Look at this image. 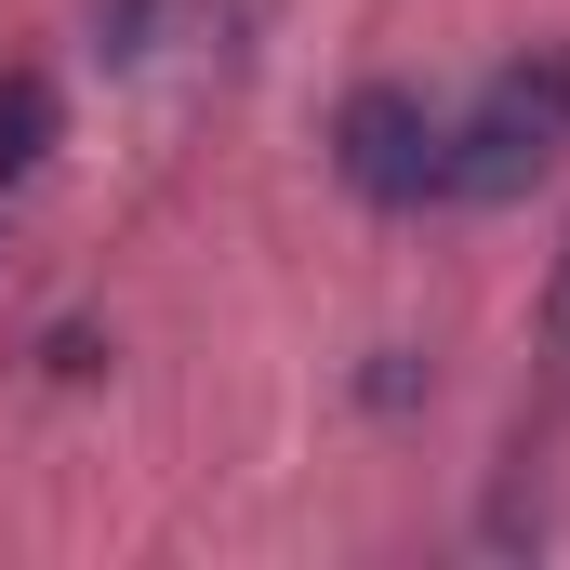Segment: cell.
Segmentation results:
<instances>
[{
  "instance_id": "2",
  "label": "cell",
  "mask_w": 570,
  "mask_h": 570,
  "mask_svg": "<svg viewBox=\"0 0 570 570\" xmlns=\"http://www.w3.org/2000/svg\"><path fill=\"white\" fill-rule=\"evenodd\" d=\"M332 159H345V186H358V199H385V213H451V146H438V107H425V94H399V80L345 94Z\"/></svg>"
},
{
  "instance_id": "4",
  "label": "cell",
  "mask_w": 570,
  "mask_h": 570,
  "mask_svg": "<svg viewBox=\"0 0 570 570\" xmlns=\"http://www.w3.org/2000/svg\"><path fill=\"white\" fill-rule=\"evenodd\" d=\"M544 332H558V358H570V253H558V292H544Z\"/></svg>"
},
{
  "instance_id": "1",
  "label": "cell",
  "mask_w": 570,
  "mask_h": 570,
  "mask_svg": "<svg viewBox=\"0 0 570 570\" xmlns=\"http://www.w3.org/2000/svg\"><path fill=\"white\" fill-rule=\"evenodd\" d=\"M438 146H451V199H518L531 173H558V146H570V40H531L464 107H438Z\"/></svg>"
},
{
  "instance_id": "3",
  "label": "cell",
  "mask_w": 570,
  "mask_h": 570,
  "mask_svg": "<svg viewBox=\"0 0 570 570\" xmlns=\"http://www.w3.org/2000/svg\"><path fill=\"white\" fill-rule=\"evenodd\" d=\"M40 134H53V94H40V80H13V94H0V186L40 159Z\"/></svg>"
}]
</instances>
